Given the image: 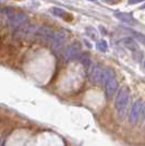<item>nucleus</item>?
Returning a JSON list of instances; mask_svg holds the SVG:
<instances>
[{"label":"nucleus","instance_id":"obj_12","mask_svg":"<svg viewBox=\"0 0 145 146\" xmlns=\"http://www.w3.org/2000/svg\"><path fill=\"white\" fill-rule=\"evenodd\" d=\"M79 61L83 64V67L85 68V70H88L92 68V60L90 58V56L87 54H82V55L79 56Z\"/></svg>","mask_w":145,"mask_h":146},{"label":"nucleus","instance_id":"obj_6","mask_svg":"<svg viewBox=\"0 0 145 146\" xmlns=\"http://www.w3.org/2000/svg\"><path fill=\"white\" fill-rule=\"evenodd\" d=\"M144 113V103L143 100H138L132 106V109L130 112V122L131 124H136L140 121L141 117Z\"/></svg>","mask_w":145,"mask_h":146},{"label":"nucleus","instance_id":"obj_3","mask_svg":"<svg viewBox=\"0 0 145 146\" xmlns=\"http://www.w3.org/2000/svg\"><path fill=\"white\" fill-rule=\"evenodd\" d=\"M33 35L35 36V38L42 40L44 43L51 44V40H53L55 35V31L50 26L43 25V26H39V27L35 29V32H34Z\"/></svg>","mask_w":145,"mask_h":146},{"label":"nucleus","instance_id":"obj_1","mask_svg":"<svg viewBox=\"0 0 145 146\" xmlns=\"http://www.w3.org/2000/svg\"><path fill=\"white\" fill-rule=\"evenodd\" d=\"M100 85L105 86V93L108 98L114 97L116 95V93L118 92V88H119V84H118V81L116 79V74L112 69L104 70L103 80H102Z\"/></svg>","mask_w":145,"mask_h":146},{"label":"nucleus","instance_id":"obj_9","mask_svg":"<svg viewBox=\"0 0 145 146\" xmlns=\"http://www.w3.org/2000/svg\"><path fill=\"white\" fill-rule=\"evenodd\" d=\"M8 19H9V24H10V26L13 27V29H17L19 25L22 24L23 22L26 21V15H25L24 13L18 12V11L14 10V11L8 17Z\"/></svg>","mask_w":145,"mask_h":146},{"label":"nucleus","instance_id":"obj_5","mask_svg":"<svg viewBox=\"0 0 145 146\" xmlns=\"http://www.w3.org/2000/svg\"><path fill=\"white\" fill-rule=\"evenodd\" d=\"M68 39V33L66 31H59L57 33H55L54 38L51 40V47L56 52H59L65 47Z\"/></svg>","mask_w":145,"mask_h":146},{"label":"nucleus","instance_id":"obj_15","mask_svg":"<svg viewBox=\"0 0 145 146\" xmlns=\"http://www.w3.org/2000/svg\"><path fill=\"white\" fill-rule=\"evenodd\" d=\"M144 0H129V3L130 5H134V3H140V2H143Z\"/></svg>","mask_w":145,"mask_h":146},{"label":"nucleus","instance_id":"obj_14","mask_svg":"<svg viewBox=\"0 0 145 146\" xmlns=\"http://www.w3.org/2000/svg\"><path fill=\"white\" fill-rule=\"evenodd\" d=\"M96 48L99 50V51H102V52H106L107 51V49H108V45L106 43V40H98L96 44Z\"/></svg>","mask_w":145,"mask_h":146},{"label":"nucleus","instance_id":"obj_4","mask_svg":"<svg viewBox=\"0 0 145 146\" xmlns=\"http://www.w3.org/2000/svg\"><path fill=\"white\" fill-rule=\"evenodd\" d=\"M35 29L36 27H34V25H32L30 22H27V21H25L23 22L22 24H20L14 30V38L15 39H24L26 37L29 36V35H33L34 34V32H35Z\"/></svg>","mask_w":145,"mask_h":146},{"label":"nucleus","instance_id":"obj_8","mask_svg":"<svg viewBox=\"0 0 145 146\" xmlns=\"http://www.w3.org/2000/svg\"><path fill=\"white\" fill-rule=\"evenodd\" d=\"M92 71L90 73V81L95 85H100L102 84V80H103L104 70L99 64H96L94 67H92Z\"/></svg>","mask_w":145,"mask_h":146},{"label":"nucleus","instance_id":"obj_7","mask_svg":"<svg viewBox=\"0 0 145 146\" xmlns=\"http://www.w3.org/2000/svg\"><path fill=\"white\" fill-rule=\"evenodd\" d=\"M81 55V45L80 43H73L71 44L65 51V59L66 61H71L74 60L76 58H79V56Z\"/></svg>","mask_w":145,"mask_h":146},{"label":"nucleus","instance_id":"obj_2","mask_svg":"<svg viewBox=\"0 0 145 146\" xmlns=\"http://www.w3.org/2000/svg\"><path fill=\"white\" fill-rule=\"evenodd\" d=\"M130 91L128 87H122L120 91L118 92V95L116 97L115 102V107L117 110V113L119 118L123 119L124 117L127 116L128 108H129V105H130Z\"/></svg>","mask_w":145,"mask_h":146},{"label":"nucleus","instance_id":"obj_10","mask_svg":"<svg viewBox=\"0 0 145 146\" xmlns=\"http://www.w3.org/2000/svg\"><path fill=\"white\" fill-rule=\"evenodd\" d=\"M120 43L126 47V48H128L130 51H132L133 54H136V52H140L139 51V46H138V44H136V42L135 40H133L132 38H129V37H127V38H123V39H121Z\"/></svg>","mask_w":145,"mask_h":146},{"label":"nucleus","instance_id":"obj_11","mask_svg":"<svg viewBox=\"0 0 145 146\" xmlns=\"http://www.w3.org/2000/svg\"><path fill=\"white\" fill-rule=\"evenodd\" d=\"M116 17H117V19H119L120 21L124 22L126 24H129V25L135 24V20H134V18H133L131 14H129V13H124V12L116 13Z\"/></svg>","mask_w":145,"mask_h":146},{"label":"nucleus","instance_id":"obj_16","mask_svg":"<svg viewBox=\"0 0 145 146\" xmlns=\"http://www.w3.org/2000/svg\"><path fill=\"white\" fill-rule=\"evenodd\" d=\"M90 1H97V0H90Z\"/></svg>","mask_w":145,"mask_h":146},{"label":"nucleus","instance_id":"obj_13","mask_svg":"<svg viewBox=\"0 0 145 146\" xmlns=\"http://www.w3.org/2000/svg\"><path fill=\"white\" fill-rule=\"evenodd\" d=\"M51 13L56 15V17H58V18H62L65 19V20H68V13H67L66 10H63L62 8H58V7H54V8H51Z\"/></svg>","mask_w":145,"mask_h":146}]
</instances>
